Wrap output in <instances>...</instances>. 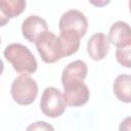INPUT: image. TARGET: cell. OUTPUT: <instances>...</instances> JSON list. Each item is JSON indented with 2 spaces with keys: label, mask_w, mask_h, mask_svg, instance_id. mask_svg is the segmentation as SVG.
I'll use <instances>...</instances> for the list:
<instances>
[{
  "label": "cell",
  "mask_w": 131,
  "mask_h": 131,
  "mask_svg": "<svg viewBox=\"0 0 131 131\" xmlns=\"http://www.w3.org/2000/svg\"><path fill=\"white\" fill-rule=\"evenodd\" d=\"M26 7L24 0H1L0 12H1V26H4L12 17L18 16Z\"/></svg>",
  "instance_id": "11"
},
{
  "label": "cell",
  "mask_w": 131,
  "mask_h": 131,
  "mask_svg": "<svg viewBox=\"0 0 131 131\" xmlns=\"http://www.w3.org/2000/svg\"><path fill=\"white\" fill-rule=\"evenodd\" d=\"M116 58L121 66L131 68V45L124 48H118L116 51Z\"/></svg>",
  "instance_id": "14"
},
{
  "label": "cell",
  "mask_w": 131,
  "mask_h": 131,
  "mask_svg": "<svg viewBox=\"0 0 131 131\" xmlns=\"http://www.w3.org/2000/svg\"><path fill=\"white\" fill-rule=\"evenodd\" d=\"M10 93L16 103L20 105H29L38 95V85L29 75H20L11 83Z\"/></svg>",
  "instance_id": "2"
},
{
  "label": "cell",
  "mask_w": 131,
  "mask_h": 131,
  "mask_svg": "<svg viewBox=\"0 0 131 131\" xmlns=\"http://www.w3.org/2000/svg\"><path fill=\"white\" fill-rule=\"evenodd\" d=\"M4 57L9 61L14 71L21 75H30L36 72L38 63L31 52V50L20 44V43H11L7 45L4 49Z\"/></svg>",
  "instance_id": "1"
},
{
  "label": "cell",
  "mask_w": 131,
  "mask_h": 131,
  "mask_svg": "<svg viewBox=\"0 0 131 131\" xmlns=\"http://www.w3.org/2000/svg\"><path fill=\"white\" fill-rule=\"evenodd\" d=\"M110 40L103 33L93 34L87 43V52L93 60H101L108 53Z\"/></svg>",
  "instance_id": "9"
},
{
  "label": "cell",
  "mask_w": 131,
  "mask_h": 131,
  "mask_svg": "<svg viewBox=\"0 0 131 131\" xmlns=\"http://www.w3.org/2000/svg\"><path fill=\"white\" fill-rule=\"evenodd\" d=\"M59 31H74L80 37L85 36L88 29V20L83 12L77 9H70L66 11L58 23Z\"/></svg>",
  "instance_id": "5"
},
{
  "label": "cell",
  "mask_w": 131,
  "mask_h": 131,
  "mask_svg": "<svg viewBox=\"0 0 131 131\" xmlns=\"http://www.w3.org/2000/svg\"><path fill=\"white\" fill-rule=\"evenodd\" d=\"M80 36L74 31H62L58 36L62 57L76 53L80 46Z\"/></svg>",
  "instance_id": "12"
},
{
  "label": "cell",
  "mask_w": 131,
  "mask_h": 131,
  "mask_svg": "<svg viewBox=\"0 0 131 131\" xmlns=\"http://www.w3.org/2000/svg\"><path fill=\"white\" fill-rule=\"evenodd\" d=\"M40 107L42 113L50 118L60 117L67 107L61 92L54 87H46L42 93L40 100Z\"/></svg>",
  "instance_id": "4"
},
{
  "label": "cell",
  "mask_w": 131,
  "mask_h": 131,
  "mask_svg": "<svg viewBox=\"0 0 131 131\" xmlns=\"http://www.w3.org/2000/svg\"><path fill=\"white\" fill-rule=\"evenodd\" d=\"M129 9H130V12H131V0L129 1Z\"/></svg>",
  "instance_id": "17"
},
{
  "label": "cell",
  "mask_w": 131,
  "mask_h": 131,
  "mask_svg": "<svg viewBox=\"0 0 131 131\" xmlns=\"http://www.w3.org/2000/svg\"><path fill=\"white\" fill-rule=\"evenodd\" d=\"M108 40L117 48H124L131 45V27L125 21H116L108 31Z\"/></svg>",
  "instance_id": "8"
},
{
  "label": "cell",
  "mask_w": 131,
  "mask_h": 131,
  "mask_svg": "<svg viewBox=\"0 0 131 131\" xmlns=\"http://www.w3.org/2000/svg\"><path fill=\"white\" fill-rule=\"evenodd\" d=\"M36 48L46 63H53L62 57L58 37L52 32H45L36 41Z\"/></svg>",
  "instance_id": "3"
},
{
  "label": "cell",
  "mask_w": 131,
  "mask_h": 131,
  "mask_svg": "<svg viewBox=\"0 0 131 131\" xmlns=\"http://www.w3.org/2000/svg\"><path fill=\"white\" fill-rule=\"evenodd\" d=\"M113 90L120 101L131 102V75H119L114 81Z\"/></svg>",
  "instance_id": "13"
},
{
  "label": "cell",
  "mask_w": 131,
  "mask_h": 131,
  "mask_svg": "<svg viewBox=\"0 0 131 131\" xmlns=\"http://www.w3.org/2000/svg\"><path fill=\"white\" fill-rule=\"evenodd\" d=\"M119 131H131V116L125 118L120 123Z\"/></svg>",
  "instance_id": "16"
},
{
  "label": "cell",
  "mask_w": 131,
  "mask_h": 131,
  "mask_svg": "<svg viewBox=\"0 0 131 131\" xmlns=\"http://www.w3.org/2000/svg\"><path fill=\"white\" fill-rule=\"evenodd\" d=\"M47 31L48 27L45 19L39 15H30L21 24L23 36L31 43H36L38 38Z\"/></svg>",
  "instance_id": "7"
},
{
  "label": "cell",
  "mask_w": 131,
  "mask_h": 131,
  "mask_svg": "<svg viewBox=\"0 0 131 131\" xmlns=\"http://www.w3.org/2000/svg\"><path fill=\"white\" fill-rule=\"evenodd\" d=\"M26 131H55V130L51 124L45 121H37L30 124L27 127Z\"/></svg>",
  "instance_id": "15"
},
{
  "label": "cell",
  "mask_w": 131,
  "mask_h": 131,
  "mask_svg": "<svg viewBox=\"0 0 131 131\" xmlns=\"http://www.w3.org/2000/svg\"><path fill=\"white\" fill-rule=\"evenodd\" d=\"M63 99L67 105L82 106L89 99V89L83 82L69 84L63 86Z\"/></svg>",
  "instance_id": "6"
},
{
  "label": "cell",
  "mask_w": 131,
  "mask_h": 131,
  "mask_svg": "<svg viewBox=\"0 0 131 131\" xmlns=\"http://www.w3.org/2000/svg\"><path fill=\"white\" fill-rule=\"evenodd\" d=\"M87 64L83 60H75L70 62L62 71L61 83L62 86H67L72 83L83 82L87 76Z\"/></svg>",
  "instance_id": "10"
}]
</instances>
